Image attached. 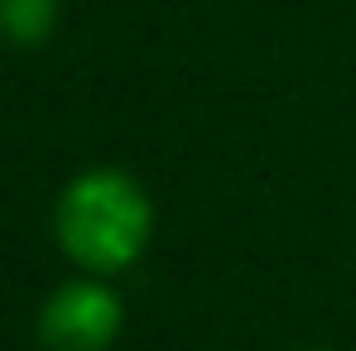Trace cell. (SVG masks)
Masks as SVG:
<instances>
[{
	"label": "cell",
	"mask_w": 356,
	"mask_h": 351,
	"mask_svg": "<svg viewBox=\"0 0 356 351\" xmlns=\"http://www.w3.org/2000/svg\"><path fill=\"white\" fill-rule=\"evenodd\" d=\"M298 351H337V347H298Z\"/></svg>",
	"instance_id": "cell-4"
},
{
	"label": "cell",
	"mask_w": 356,
	"mask_h": 351,
	"mask_svg": "<svg viewBox=\"0 0 356 351\" xmlns=\"http://www.w3.org/2000/svg\"><path fill=\"white\" fill-rule=\"evenodd\" d=\"M125 327V298L102 275H72L39 303V347L44 351H111Z\"/></svg>",
	"instance_id": "cell-2"
},
{
	"label": "cell",
	"mask_w": 356,
	"mask_h": 351,
	"mask_svg": "<svg viewBox=\"0 0 356 351\" xmlns=\"http://www.w3.org/2000/svg\"><path fill=\"white\" fill-rule=\"evenodd\" d=\"M159 207L120 164H87L54 197V240L77 275L116 279L135 270L154 240Z\"/></svg>",
	"instance_id": "cell-1"
},
{
	"label": "cell",
	"mask_w": 356,
	"mask_h": 351,
	"mask_svg": "<svg viewBox=\"0 0 356 351\" xmlns=\"http://www.w3.org/2000/svg\"><path fill=\"white\" fill-rule=\"evenodd\" d=\"M63 0H0V39L15 49H44L58 34Z\"/></svg>",
	"instance_id": "cell-3"
}]
</instances>
